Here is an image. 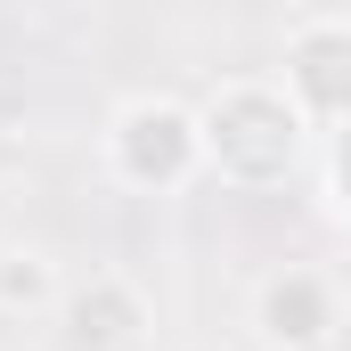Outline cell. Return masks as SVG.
<instances>
[{
  "instance_id": "obj_1",
  "label": "cell",
  "mask_w": 351,
  "mask_h": 351,
  "mask_svg": "<svg viewBox=\"0 0 351 351\" xmlns=\"http://www.w3.org/2000/svg\"><path fill=\"white\" fill-rule=\"evenodd\" d=\"M0 302L41 311V302H49V262H41V254H0Z\"/></svg>"
}]
</instances>
